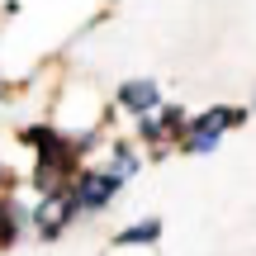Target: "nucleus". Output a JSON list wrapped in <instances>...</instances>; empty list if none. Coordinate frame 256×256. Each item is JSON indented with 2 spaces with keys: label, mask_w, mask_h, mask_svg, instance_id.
Returning a JSON list of instances; mask_svg holds the SVG:
<instances>
[{
  "label": "nucleus",
  "mask_w": 256,
  "mask_h": 256,
  "mask_svg": "<svg viewBox=\"0 0 256 256\" xmlns=\"http://www.w3.org/2000/svg\"><path fill=\"white\" fill-rule=\"evenodd\" d=\"M76 223H81V209H76L72 190L34 194V223H28V232H34L38 242H57V238H66Z\"/></svg>",
  "instance_id": "4"
},
{
  "label": "nucleus",
  "mask_w": 256,
  "mask_h": 256,
  "mask_svg": "<svg viewBox=\"0 0 256 256\" xmlns=\"http://www.w3.org/2000/svg\"><path fill=\"white\" fill-rule=\"evenodd\" d=\"M252 114H256V95H252Z\"/></svg>",
  "instance_id": "12"
},
{
  "label": "nucleus",
  "mask_w": 256,
  "mask_h": 256,
  "mask_svg": "<svg viewBox=\"0 0 256 256\" xmlns=\"http://www.w3.org/2000/svg\"><path fill=\"white\" fill-rule=\"evenodd\" d=\"M10 95H14V86H10V76L0 72V110H5V104H10Z\"/></svg>",
  "instance_id": "11"
},
{
  "label": "nucleus",
  "mask_w": 256,
  "mask_h": 256,
  "mask_svg": "<svg viewBox=\"0 0 256 256\" xmlns=\"http://www.w3.org/2000/svg\"><path fill=\"white\" fill-rule=\"evenodd\" d=\"M252 119V104H204L185 119L180 138H176V152L180 156H214L223 147V138L247 128Z\"/></svg>",
  "instance_id": "2"
},
{
  "label": "nucleus",
  "mask_w": 256,
  "mask_h": 256,
  "mask_svg": "<svg viewBox=\"0 0 256 256\" xmlns=\"http://www.w3.org/2000/svg\"><path fill=\"white\" fill-rule=\"evenodd\" d=\"M66 190H72L81 218H95V214H110L114 204H119V194L128 190V180H124V176H114L104 162H81V171L72 176Z\"/></svg>",
  "instance_id": "3"
},
{
  "label": "nucleus",
  "mask_w": 256,
  "mask_h": 256,
  "mask_svg": "<svg viewBox=\"0 0 256 256\" xmlns=\"http://www.w3.org/2000/svg\"><path fill=\"white\" fill-rule=\"evenodd\" d=\"M14 138H19V147L34 152V166H28V190H34V194L66 190L72 176L81 171V162H86V156L76 152L72 133H66L62 124H52V119H38V124L14 128Z\"/></svg>",
  "instance_id": "1"
},
{
  "label": "nucleus",
  "mask_w": 256,
  "mask_h": 256,
  "mask_svg": "<svg viewBox=\"0 0 256 256\" xmlns=\"http://www.w3.org/2000/svg\"><path fill=\"white\" fill-rule=\"evenodd\" d=\"M28 223H34V204L19 194V185L5 190L0 194V252L19 247V242L28 238Z\"/></svg>",
  "instance_id": "6"
},
{
  "label": "nucleus",
  "mask_w": 256,
  "mask_h": 256,
  "mask_svg": "<svg viewBox=\"0 0 256 256\" xmlns=\"http://www.w3.org/2000/svg\"><path fill=\"white\" fill-rule=\"evenodd\" d=\"M100 162L110 166L114 176L133 180V176L147 166V152L138 147V138H133V133H110V138H104V147H100Z\"/></svg>",
  "instance_id": "7"
},
{
  "label": "nucleus",
  "mask_w": 256,
  "mask_h": 256,
  "mask_svg": "<svg viewBox=\"0 0 256 256\" xmlns=\"http://www.w3.org/2000/svg\"><path fill=\"white\" fill-rule=\"evenodd\" d=\"M162 100H166V90H162L156 76H124V81L114 86V95H110V110L133 124V119H142V114L162 110Z\"/></svg>",
  "instance_id": "5"
},
{
  "label": "nucleus",
  "mask_w": 256,
  "mask_h": 256,
  "mask_svg": "<svg viewBox=\"0 0 256 256\" xmlns=\"http://www.w3.org/2000/svg\"><path fill=\"white\" fill-rule=\"evenodd\" d=\"M162 232H166V223L156 218V214H142V218L124 223V228L114 232L110 247H156V242H162Z\"/></svg>",
  "instance_id": "8"
},
{
  "label": "nucleus",
  "mask_w": 256,
  "mask_h": 256,
  "mask_svg": "<svg viewBox=\"0 0 256 256\" xmlns=\"http://www.w3.org/2000/svg\"><path fill=\"white\" fill-rule=\"evenodd\" d=\"M14 185H19V176H14V171H10V166H5V162H0V194H5V190H14Z\"/></svg>",
  "instance_id": "10"
},
{
  "label": "nucleus",
  "mask_w": 256,
  "mask_h": 256,
  "mask_svg": "<svg viewBox=\"0 0 256 256\" xmlns=\"http://www.w3.org/2000/svg\"><path fill=\"white\" fill-rule=\"evenodd\" d=\"M185 119H190V110H185V104H176V100H162V110H156V124H162V133L171 138V147H176V138H180Z\"/></svg>",
  "instance_id": "9"
}]
</instances>
